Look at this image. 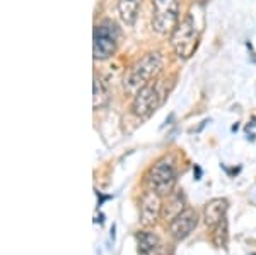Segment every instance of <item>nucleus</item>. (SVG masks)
<instances>
[{"label":"nucleus","instance_id":"obj_1","mask_svg":"<svg viewBox=\"0 0 256 255\" xmlns=\"http://www.w3.org/2000/svg\"><path fill=\"white\" fill-rule=\"evenodd\" d=\"M164 69V57L159 52H150L147 55H144L142 59H138L126 71L125 77H123V89L126 94L135 96L144 86H147L148 82L158 79L159 74Z\"/></svg>","mask_w":256,"mask_h":255},{"label":"nucleus","instance_id":"obj_2","mask_svg":"<svg viewBox=\"0 0 256 255\" xmlns=\"http://www.w3.org/2000/svg\"><path fill=\"white\" fill-rule=\"evenodd\" d=\"M171 89H172V77H162V79H154L152 82H148L147 86H144L134 96L132 113L137 118H148L166 101Z\"/></svg>","mask_w":256,"mask_h":255},{"label":"nucleus","instance_id":"obj_3","mask_svg":"<svg viewBox=\"0 0 256 255\" xmlns=\"http://www.w3.org/2000/svg\"><path fill=\"white\" fill-rule=\"evenodd\" d=\"M171 47L180 60H188L198 47V30L192 16L178 23L171 33Z\"/></svg>","mask_w":256,"mask_h":255},{"label":"nucleus","instance_id":"obj_4","mask_svg":"<svg viewBox=\"0 0 256 255\" xmlns=\"http://www.w3.org/2000/svg\"><path fill=\"white\" fill-rule=\"evenodd\" d=\"M176 163L171 156L160 158L147 173V185L159 195H169L176 183Z\"/></svg>","mask_w":256,"mask_h":255},{"label":"nucleus","instance_id":"obj_5","mask_svg":"<svg viewBox=\"0 0 256 255\" xmlns=\"http://www.w3.org/2000/svg\"><path fill=\"white\" fill-rule=\"evenodd\" d=\"M120 41V30L116 23L106 19L99 23L94 30L92 38V55L96 60H106L116 52Z\"/></svg>","mask_w":256,"mask_h":255},{"label":"nucleus","instance_id":"obj_6","mask_svg":"<svg viewBox=\"0 0 256 255\" xmlns=\"http://www.w3.org/2000/svg\"><path fill=\"white\" fill-rule=\"evenodd\" d=\"M180 19V0H152V30L171 35Z\"/></svg>","mask_w":256,"mask_h":255},{"label":"nucleus","instance_id":"obj_7","mask_svg":"<svg viewBox=\"0 0 256 255\" xmlns=\"http://www.w3.org/2000/svg\"><path fill=\"white\" fill-rule=\"evenodd\" d=\"M162 195H159L158 192L150 190L144 192L142 199H140V223L146 228L154 226L158 223L159 216L162 214Z\"/></svg>","mask_w":256,"mask_h":255},{"label":"nucleus","instance_id":"obj_8","mask_svg":"<svg viewBox=\"0 0 256 255\" xmlns=\"http://www.w3.org/2000/svg\"><path fill=\"white\" fill-rule=\"evenodd\" d=\"M198 224V214L195 209H184L180 216L169 223V231L176 240H184Z\"/></svg>","mask_w":256,"mask_h":255},{"label":"nucleus","instance_id":"obj_9","mask_svg":"<svg viewBox=\"0 0 256 255\" xmlns=\"http://www.w3.org/2000/svg\"><path fill=\"white\" fill-rule=\"evenodd\" d=\"M227 209H229V202L222 197H217V199H212L205 204L204 209V219L205 224L208 226L210 229H214L217 224H220L222 221L226 219Z\"/></svg>","mask_w":256,"mask_h":255},{"label":"nucleus","instance_id":"obj_10","mask_svg":"<svg viewBox=\"0 0 256 255\" xmlns=\"http://www.w3.org/2000/svg\"><path fill=\"white\" fill-rule=\"evenodd\" d=\"M169 195L171 197H169L168 204H162V217L171 223L176 216H180L181 212L184 211V197L181 192H178V194H169Z\"/></svg>","mask_w":256,"mask_h":255},{"label":"nucleus","instance_id":"obj_11","mask_svg":"<svg viewBox=\"0 0 256 255\" xmlns=\"http://www.w3.org/2000/svg\"><path fill=\"white\" fill-rule=\"evenodd\" d=\"M140 6H142V0H118V12L123 23L134 24L138 16Z\"/></svg>","mask_w":256,"mask_h":255},{"label":"nucleus","instance_id":"obj_12","mask_svg":"<svg viewBox=\"0 0 256 255\" xmlns=\"http://www.w3.org/2000/svg\"><path fill=\"white\" fill-rule=\"evenodd\" d=\"M108 101H110L108 86H106L104 79L96 74V76H94V98H92L94 110H99V108H102V106H106Z\"/></svg>","mask_w":256,"mask_h":255},{"label":"nucleus","instance_id":"obj_13","mask_svg":"<svg viewBox=\"0 0 256 255\" xmlns=\"http://www.w3.org/2000/svg\"><path fill=\"white\" fill-rule=\"evenodd\" d=\"M160 240L158 235L150 231H140L137 233V246H138V253L146 255L148 250H152L156 245H159Z\"/></svg>","mask_w":256,"mask_h":255},{"label":"nucleus","instance_id":"obj_14","mask_svg":"<svg viewBox=\"0 0 256 255\" xmlns=\"http://www.w3.org/2000/svg\"><path fill=\"white\" fill-rule=\"evenodd\" d=\"M227 238H229V233H227V217H226L220 224H217L216 228H214V243H216L218 248H226Z\"/></svg>","mask_w":256,"mask_h":255},{"label":"nucleus","instance_id":"obj_15","mask_svg":"<svg viewBox=\"0 0 256 255\" xmlns=\"http://www.w3.org/2000/svg\"><path fill=\"white\" fill-rule=\"evenodd\" d=\"M146 255H171V252H169L168 246L164 245L162 241H160V243H159V245H156L152 250H148V252H147Z\"/></svg>","mask_w":256,"mask_h":255},{"label":"nucleus","instance_id":"obj_16","mask_svg":"<svg viewBox=\"0 0 256 255\" xmlns=\"http://www.w3.org/2000/svg\"><path fill=\"white\" fill-rule=\"evenodd\" d=\"M195 173H196V180H200V176H202V170L198 166H195Z\"/></svg>","mask_w":256,"mask_h":255},{"label":"nucleus","instance_id":"obj_17","mask_svg":"<svg viewBox=\"0 0 256 255\" xmlns=\"http://www.w3.org/2000/svg\"><path fill=\"white\" fill-rule=\"evenodd\" d=\"M111 240L114 241V226H113V228H111Z\"/></svg>","mask_w":256,"mask_h":255}]
</instances>
